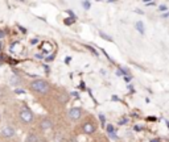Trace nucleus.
<instances>
[{"label": "nucleus", "mask_w": 169, "mask_h": 142, "mask_svg": "<svg viewBox=\"0 0 169 142\" xmlns=\"http://www.w3.org/2000/svg\"><path fill=\"white\" fill-rule=\"evenodd\" d=\"M68 142H77V140H69Z\"/></svg>", "instance_id": "nucleus-20"}, {"label": "nucleus", "mask_w": 169, "mask_h": 142, "mask_svg": "<svg viewBox=\"0 0 169 142\" xmlns=\"http://www.w3.org/2000/svg\"><path fill=\"white\" fill-rule=\"evenodd\" d=\"M145 4H147V5H155V4H156V3H155V1H147V3H145Z\"/></svg>", "instance_id": "nucleus-18"}, {"label": "nucleus", "mask_w": 169, "mask_h": 142, "mask_svg": "<svg viewBox=\"0 0 169 142\" xmlns=\"http://www.w3.org/2000/svg\"><path fill=\"white\" fill-rule=\"evenodd\" d=\"M87 48L90 49V51H91V53H92V54H94V55H97V54H98V53L95 51V50H94V49H92V48H90V46H87Z\"/></svg>", "instance_id": "nucleus-15"}, {"label": "nucleus", "mask_w": 169, "mask_h": 142, "mask_svg": "<svg viewBox=\"0 0 169 142\" xmlns=\"http://www.w3.org/2000/svg\"><path fill=\"white\" fill-rule=\"evenodd\" d=\"M73 22H74V19H66L65 20V24L66 25H71Z\"/></svg>", "instance_id": "nucleus-12"}, {"label": "nucleus", "mask_w": 169, "mask_h": 142, "mask_svg": "<svg viewBox=\"0 0 169 142\" xmlns=\"http://www.w3.org/2000/svg\"><path fill=\"white\" fill-rule=\"evenodd\" d=\"M151 142H158V140H151Z\"/></svg>", "instance_id": "nucleus-21"}, {"label": "nucleus", "mask_w": 169, "mask_h": 142, "mask_svg": "<svg viewBox=\"0 0 169 142\" xmlns=\"http://www.w3.org/2000/svg\"><path fill=\"white\" fill-rule=\"evenodd\" d=\"M31 87H32L33 91H37V92H40V94H46L48 90H49L48 83L44 82V80H35V82H32Z\"/></svg>", "instance_id": "nucleus-1"}, {"label": "nucleus", "mask_w": 169, "mask_h": 142, "mask_svg": "<svg viewBox=\"0 0 169 142\" xmlns=\"http://www.w3.org/2000/svg\"><path fill=\"white\" fill-rule=\"evenodd\" d=\"M20 117H21V120L24 121V123H31L33 120V113L28 108H24V109L20 112Z\"/></svg>", "instance_id": "nucleus-2"}, {"label": "nucleus", "mask_w": 169, "mask_h": 142, "mask_svg": "<svg viewBox=\"0 0 169 142\" xmlns=\"http://www.w3.org/2000/svg\"><path fill=\"white\" fill-rule=\"evenodd\" d=\"M0 37H3V32H0Z\"/></svg>", "instance_id": "nucleus-22"}, {"label": "nucleus", "mask_w": 169, "mask_h": 142, "mask_svg": "<svg viewBox=\"0 0 169 142\" xmlns=\"http://www.w3.org/2000/svg\"><path fill=\"white\" fill-rule=\"evenodd\" d=\"M83 130H85V133H87V134H90V133H94V130H95V126L92 124L90 123H86L83 125Z\"/></svg>", "instance_id": "nucleus-5"}, {"label": "nucleus", "mask_w": 169, "mask_h": 142, "mask_svg": "<svg viewBox=\"0 0 169 142\" xmlns=\"http://www.w3.org/2000/svg\"><path fill=\"white\" fill-rule=\"evenodd\" d=\"M158 11H161V12H165V11H167V7H165V5H161L160 8H158Z\"/></svg>", "instance_id": "nucleus-14"}, {"label": "nucleus", "mask_w": 169, "mask_h": 142, "mask_svg": "<svg viewBox=\"0 0 169 142\" xmlns=\"http://www.w3.org/2000/svg\"><path fill=\"white\" fill-rule=\"evenodd\" d=\"M82 5H83V8H85V9H90L91 3H90V1H83V3H82Z\"/></svg>", "instance_id": "nucleus-10"}, {"label": "nucleus", "mask_w": 169, "mask_h": 142, "mask_svg": "<svg viewBox=\"0 0 169 142\" xmlns=\"http://www.w3.org/2000/svg\"><path fill=\"white\" fill-rule=\"evenodd\" d=\"M41 128H42L44 130L50 129V128H52V121H50V120H48V118H46V120H44V121L41 123Z\"/></svg>", "instance_id": "nucleus-6"}, {"label": "nucleus", "mask_w": 169, "mask_h": 142, "mask_svg": "<svg viewBox=\"0 0 169 142\" xmlns=\"http://www.w3.org/2000/svg\"><path fill=\"white\" fill-rule=\"evenodd\" d=\"M136 28H137V30L141 33V34H144V25H143V22L141 21H137L136 22Z\"/></svg>", "instance_id": "nucleus-7"}, {"label": "nucleus", "mask_w": 169, "mask_h": 142, "mask_svg": "<svg viewBox=\"0 0 169 142\" xmlns=\"http://www.w3.org/2000/svg\"><path fill=\"white\" fill-rule=\"evenodd\" d=\"M99 120H101L102 123H104V116L103 114H99Z\"/></svg>", "instance_id": "nucleus-17"}, {"label": "nucleus", "mask_w": 169, "mask_h": 142, "mask_svg": "<svg viewBox=\"0 0 169 142\" xmlns=\"http://www.w3.org/2000/svg\"><path fill=\"white\" fill-rule=\"evenodd\" d=\"M70 61H71V58H70V57L65 58V62H66V63H69V62H70Z\"/></svg>", "instance_id": "nucleus-19"}, {"label": "nucleus", "mask_w": 169, "mask_h": 142, "mask_svg": "<svg viewBox=\"0 0 169 142\" xmlns=\"http://www.w3.org/2000/svg\"><path fill=\"white\" fill-rule=\"evenodd\" d=\"M110 137H111V138H114V140H116V138H118V137H116V134H115V132H114V133H110Z\"/></svg>", "instance_id": "nucleus-16"}, {"label": "nucleus", "mask_w": 169, "mask_h": 142, "mask_svg": "<svg viewBox=\"0 0 169 142\" xmlns=\"http://www.w3.org/2000/svg\"><path fill=\"white\" fill-rule=\"evenodd\" d=\"M26 142H37V137L35 134H29L28 138H26Z\"/></svg>", "instance_id": "nucleus-9"}, {"label": "nucleus", "mask_w": 169, "mask_h": 142, "mask_svg": "<svg viewBox=\"0 0 169 142\" xmlns=\"http://www.w3.org/2000/svg\"><path fill=\"white\" fill-rule=\"evenodd\" d=\"M9 82H11V84H12V85H19V84H20V79H19L17 77H12Z\"/></svg>", "instance_id": "nucleus-8"}, {"label": "nucleus", "mask_w": 169, "mask_h": 142, "mask_svg": "<svg viewBox=\"0 0 169 142\" xmlns=\"http://www.w3.org/2000/svg\"><path fill=\"white\" fill-rule=\"evenodd\" d=\"M101 37H103L104 39H107V41H112V38H111V37H108L107 34H104L103 32H101Z\"/></svg>", "instance_id": "nucleus-11"}, {"label": "nucleus", "mask_w": 169, "mask_h": 142, "mask_svg": "<svg viewBox=\"0 0 169 142\" xmlns=\"http://www.w3.org/2000/svg\"><path fill=\"white\" fill-rule=\"evenodd\" d=\"M2 134L4 137H7V138H11V137L15 136V130H13L12 128H9V126H5V128H3L2 129Z\"/></svg>", "instance_id": "nucleus-4"}, {"label": "nucleus", "mask_w": 169, "mask_h": 142, "mask_svg": "<svg viewBox=\"0 0 169 142\" xmlns=\"http://www.w3.org/2000/svg\"><path fill=\"white\" fill-rule=\"evenodd\" d=\"M81 109L79 108H71L70 111H69V117L71 118V120H78L79 117H81Z\"/></svg>", "instance_id": "nucleus-3"}, {"label": "nucleus", "mask_w": 169, "mask_h": 142, "mask_svg": "<svg viewBox=\"0 0 169 142\" xmlns=\"http://www.w3.org/2000/svg\"><path fill=\"white\" fill-rule=\"evenodd\" d=\"M107 132H108V134L114 133V126H112V125H108V126H107Z\"/></svg>", "instance_id": "nucleus-13"}]
</instances>
